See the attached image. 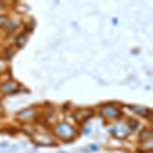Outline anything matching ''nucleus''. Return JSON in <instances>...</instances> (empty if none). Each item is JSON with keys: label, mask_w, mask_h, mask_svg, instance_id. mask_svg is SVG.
I'll return each mask as SVG.
<instances>
[{"label": "nucleus", "mask_w": 153, "mask_h": 153, "mask_svg": "<svg viewBox=\"0 0 153 153\" xmlns=\"http://www.w3.org/2000/svg\"><path fill=\"white\" fill-rule=\"evenodd\" d=\"M53 134L62 141H71L76 137L78 131L68 122L57 123L53 128Z\"/></svg>", "instance_id": "f257e3e1"}, {"label": "nucleus", "mask_w": 153, "mask_h": 153, "mask_svg": "<svg viewBox=\"0 0 153 153\" xmlns=\"http://www.w3.org/2000/svg\"><path fill=\"white\" fill-rule=\"evenodd\" d=\"M94 109L92 108H78L75 112H74V118L76 122V124L83 125L85 124L87 120H90L91 117H93L94 115Z\"/></svg>", "instance_id": "f03ea898"}, {"label": "nucleus", "mask_w": 153, "mask_h": 153, "mask_svg": "<svg viewBox=\"0 0 153 153\" xmlns=\"http://www.w3.org/2000/svg\"><path fill=\"white\" fill-rule=\"evenodd\" d=\"M101 106V108H103L102 112H101V114L103 115V117H105L106 118H117L118 117H120V115L123 114V112L120 110V108L115 107V106H111L109 104H101L99 105Z\"/></svg>", "instance_id": "7ed1b4c3"}, {"label": "nucleus", "mask_w": 153, "mask_h": 153, "mask_svg": "<svg viewBox=\"0 0 153 153\" xmlns=\"http://www.w3.org/2000/svg\"><path fill=\"white\" fill-rule=\"evenodd\" d=\"M34 142H36L40 146H51L53 145L54 140L51 136L42 133H34Z\"/></svg>", "instance_id": "20e7f679"}, {"label": "nucleus", "mask_w": 153, "mask_h": 153, "mask_svg": "<svg viewBox=\"0 0 153 153\" xmlns=\"http://www.w3.org/2000/svg\"><path fill=\"white\" fill-rule=\"evenodd\" d=\"M16 88H18V84L13 81L7 80L5 82L1 83V86H0V91L3 94H10L13 91H16Z\"/></svg>", "instance_id": "39448f33"}, {"label": "nucleus", "mask_w": 153, "mask_h": 153, "mask_svg": "<svg viewBox=\"0 0 153 153\" xmlns=\"http://www.w3.org/2000/svg\"><path fill=\"white\" fill-rule=\"evenodd\" d=\"M35 113L36 111L33 107H27L18 112V117L21 118L24 122H26V120H31V118L35 117H36Z\"/></svg>", "instance_id": "423d86ee"}, {"label": "nucleus", "mask_w": 153, "mask_h": 153, "mask_svg": "<svg viewBox=\"0 0 153 153\" xmlns=\"http://www.w3.org/2000/svg\"><path fill=\"white\" fill-rule=\"evenodd\" d=\"M152 140V130L151 129H144L140 132V141L144 144L145 142L151 141Z\"/></svg>", "instance_id": "0eeeda50"}, {"label": "nucleus", "mask_w": 153, "mask_h": 153, "mask_svg": "<svg viewBox=\"0 0 153 153\" xmlns=\"http://www.w3.org/2000/svg\"><path fill=\"white\" fill-rule=\"evenodd\" d=\"M27 41H28V37L26 36V34L24 33H19L18 36H16V40H14V44H16V48H23L24 45L27 43Z\"/></svg>", "instance_id": "6e6552de"}, {"label": "nucleus", "mask_w": 153, "mask_h": 153, "mask_svg": "<svg viewBox=\"0 0 153 153\" xmlns=\"http://www.w3.org/2000/svg\"><path fill=\"white\" fill-rule=\"evenodd\" d=\"M19 27V24L18 23V22L10 21L6 24V26L4 27V30L6 31L7 34H11V33H13L14 31H16Z\"/></svg>", "instance_id": "1a4fd4ad"}, {"label": "nucleus", "mask_w": 153, "mask_h": 153, "mask_svg": "<svg viewBox=\"0 0 153 153\" xmlns=\"http://www.w3.org/2000/svg\"><path fill=\"white\" fill-rule=\"evenodd\" d=\"M7 23H8V16H0V27H5Z\"/></svg>", "instance_id": "9d476101"}, {"label": "nucleus", "mask_w": 153, "mask_h": 153, "mask_svg": "<svg viewBox=\"0 0 153 153\" xmlns=\"http://www.w3.org/2000/svg\"><path fill=\"white\" fill-rule=\"evenodd\" d=\"M91 150H93V151H97L98 150V147L96 146V145H91Z\"/></svg>", "instance_id": "9b49d317"}, {"label": "nucleus", "mask_w": 153, "mask_h": 153, "mask_svg": "<svg viewBox=\"0 0 153 153\" xmlns=\"http://www.w3.org/2000/svg\"><path fill=\"white\" fill-rule=\"evenodd\" d=\"M4 8V3L2 1H0V10H1V9H3Z\"/></svg>", "instance_id": "f8f14e48"}, {"label": "nucleus", "mask_w": 153, "mask_h": 153, "mask_svg": "<svg viewBox=\"0 0 153 153\" xmlns=\"http://www.w3.org/2000/svg\"><path fill=\"white\" fill-rule=\"evenodd\" d=\"M1 66H2V63H0V71H1V70H2V68H1Z\"/></svg>", "instance_id": "ddd939ff"}]
</instances>
